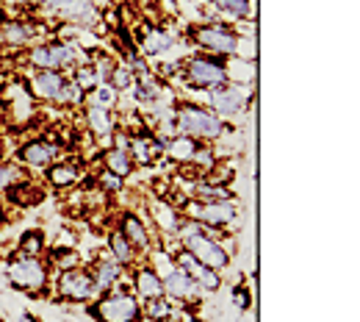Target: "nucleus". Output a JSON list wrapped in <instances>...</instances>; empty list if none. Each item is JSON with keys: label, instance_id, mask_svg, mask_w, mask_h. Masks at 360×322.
Wrapping results in <instances>:
<instances>
[{"label": "nucleus", "instance_id": "nucleus-1", "mask_svg": "<svg viewBox=\"0 0 360 322\" xmlns=\"http://www.w3.org/2000/svg\"><path fill=\"white\" fill-rule=\"evenodd\" d=\"M225 125V120H219L205 103L175 100V106H172V128L178 137H188L194 142H202V144H217Z\"/></svg>", "mask_w": 360, "mask_h": 322}, {"label": "nucleus", "instance_id": "nucleus-2", "mask_svg": "<svg viewBox=\"0 0 360 322\" xmlns=\"http://www.w3.org/2000/svg\"><path fill=\"white\" fill-rule=\"evenodd\" d=\"M86 311L97 322H141V300L134 295L131 280L125 275L94 303H86Z\"/></svg>", "mask_w": 360, "mask_h": 322}, {"label": "nucleus", "instance_id": "nucleus-3", "mask_svg": "<svg viewBox=\"0 0 360 322\" xmlns=\"http://www.w3.org/2000/svg\"><path fill=\"white\" fill-rule=\"evenodd\" d=\"M183 39L191 47H197V53H208V56H217V58H230L238 50L241 34L236 31V25L211 20V23H194V25H188L186 34H183Z\"/></svg>", "mask_w": 360, "mask_h": 322}, {"label": "nucleus", "instance_id": "nucleus-4", "mask_svg": "<svg viewBox=\"0 0 360 322\" xmlns=\"http://www.w3.org/2000/svg\"><path fill=\"white\" fill-rule=\"evenodd\" d=\"M178 81L186 87V92H211L227 84L225 58H217L208 53H188L180 61Z\"/></svg>", "mask_w": 360, "mask_h": 322}, {"label": "nucleus", "instance_id": "nucleus-5", "mask_svg": "<svg viewBox=\"0 0 360 322\" xmlns=\"http://www.w3.org/2000/svg\"><path fill=\"white\" fill-rule=\"evenodd\" d=\"M84 58V50L75 39H42L25 50V64L31 70H58L70 73Z\"/></svg>", "mask_w": 360, "mask_h": 322}, {"label": "nucleus", "instance_id": "nucleus-6", "mask_svg": "<svg viewBox=\"0 0 360 322\" xmlns=\"http://www.w3.org/2000/svg\"><path fill=\"white\" fill-rule=\"evenodd\" d=\"M180 247L188 250L200 264H205V267H211L217 273L227 270L230 261H233V242L225 236V230H208L202 225L200 233L183 239Z\"/></svg>", "mask_w": 360, "mask_h": 322}, {"label": "nucleus", "instance_id": "nucleus-7", "mask_svg": "<svg viewBox=\"0 0 360 322\" xmlns=\"http://www.w3.org/2000/svg\"><path fill=\"white\" fill-rule=\"evenodd\" d=\"M6 280L17 289V292H25L31 297H42L47 289H50V267H47L45 256L42 259H31V256H11L6 261Z\"/></svg>", "mask_w": 360, "mask_h": 322}, {"label": "nucleus", "instance_id": "nucleus-8", "mask_svg": "<svg viewBox=\"0 0 360 322\" xmlns=\"http://www.w3.org/2000/svg\"><path fill=\"white\" fill-rule=\"evenodd\" d=\"M180 214L186 220H197L200 225H205L208 230H230L238 223V200L230 197V200H214V203H200L194 197H186L183 206H178Z\"/></svg>", "mask_w": 360, "mask_h": 322}, {"label": "nucleus", "instance_id": "nucleus-9", "mask_svg": "<svg viewBox=\"0 0 360 322\" xmlns=\"http://www.w3.org/2000/svg\"><path fill=\"white\" fill-rule=\"evenodd\" d=\"M255 100V89L252 87H238V84H222L211 92H205V106L225 123H238V117H244L250 111Z\"/></svg>", "mask_w": 360, "mask_h": 322}, {"label": "nucleus", "instance_id": "nucleus-10", "mask_svg": "<svg viewBox=\"0 0 360 322\" xmlns=\"http://www.w3.org/2000/svg\"><path fill=\"white\" fill-rule=\"evenodd\" d=\"M50 289H53V295H58V300H64V303H81V306H86V303H94V300L100 297V292H97V286H94V280H91L89 267H84V264H78V267H72V270L53 273Z\"/></svg>", "mask_w": 360, "mask_h": 322}, {"label": "nucleus", "instance_id": "nucleus-11", "mask_svg": "<svg viewBox=\"0 0 360 322\" xmlns=\"http://www.w3.org/2000/svg\"><path fill=\"white\" fill-rule=\"evenodd\" d=\"M58 156H61V144L58 142H53L50 137H31L17 147L14 161L25 173H45Z\"/></svg>", "mask_w": 360, "mask_h": 322}, {"label": "nucleus", "instance_id": "nucleus-12", "mask_svg": "<svg viewBox=\"0 0 360 322\" xmlns=\"http://www.w3.org/2000/svg\"><path fill=\"white\" fill-rule=\"evenodd\" d=\"M161 280H164V297H169L178 306H197L205 297L200 283L188 275L186 270H180L178 264H172V270L167 275H161Z\"/></svg>", "mask_w": 360, "mask_h": 322}, {"label": "nucleus", "instance_id": "nucleus-13", "mask_svg": "<svg viewBox=\"0 0 360 322\" xmlns=\"http://www.w3.org/2000/svg\"><path fill=\"white\" fill-rule=\"evenodd\" d=\"M67 81V73H58V70H25V89L34 97V103H56V97L61 92Z\"/></svg>", "mask_w": 360, "mask_h": 322}, {"label": "nucleus", "instance_id": "nucleus-14", "mask_svg": "<svg viewBox=\"0 0 360 322\" xmlns=\"http://www.w3.org/2000/svg\"><path fill=\"white\" fill-rule=\"evenodd\" d=\"M183 39V34L175 28H158V25H144L141 28V39L136 50L144 56V58H164L172 47Z\"/></svg>", "mask_w": 360, "mask_h": 322}, {"label": "nucleus", "instance_id": "nucleus-15", "mask_svg": "<svg viewBox=\"0 0 360 322\" xmlns=\"http://www.w3.org/2000/svg\"><path fill=\"white\" fill-rule=\"evenodd\" d=\"M42 42V25L31 20H6L0 23V45L6 47H31Z\"/></svg>", "mask_w": 360, "mask_h": 322}, {"label": "nucleus", "instance_id": "nucleus-16", "mask_svg": "<svg viewBox=\"0 0 360 322\" xmlns=\"http://www.w3.org/2000/svg\"><path fill=\"white\" fill-rule=\"evenodd\" d=\"M56 20L58 23H67L72 28H94V25H100L103 11H100V6L94 0H67L58 8Z\"/></svg>", "mask_w": 360, "mask_h": 322}, {"label": "nucleus", "instance_id": "nucleus-17", "mask_svg": "<svg viewBox=\"0 0 360 322\" xmlns=\"http://www.w3.org/2000/svg\"><path fill=\"white\" fill-rule=\"evenodd\" d=\"M84 125H86V131L94 137V142L100 147H111V137L120 128V117H117V111L86 106L84 109Z\"/></svg>", "mask_w": 360, "mask_h": 322}, {"label": "nucleus", "instance_id": "nucleus-18", "mask_svg": "<svg viewBox=\"0 0 360 322\" xmlns=\"http://www.w3.org/2000/svg\"><path fill=\"white\" fill-rule=\"evenodd\" d=\"M172 261L178 264L180 270H186L188 275L194 278L205 295H208V292H217V289L222 286V275H219L217 270H211V267L200 264V261H197V259H194L188 250H183V247H178V250L172 253Z\"/></svg>", "mask_w": 360, "mask_h": 322}, {"label": "nucleus", "instance_id": "nucleus-19", "mask_svg": "<svg viewBox=\"0 0 360 322\" xmlns=\"http://www.w3.org/2000/svg\"><path fill=\"white\" fill-rule=\"evenodd\" d=\"M114 228L122 230V236L134 244L136 250H139V256H147V250H150V247H155L150 223H147V220H141V217L134 214V211L120 214V220H117V225H114Z\"/></svg>", "mask_w": 360, "mask_h": 322}, {"label": "nucleus", "instance_id": "nucleus-20", "mask_svg": "<svg viewBox=\"0 0 360 322\" xmlns=\"http://www.w3.org/2000/svg\"><path fill=\"white\" fill-rule=\"evenodd\" d=\"M131 270H134V273H131L128 280H131V289H134V295L141 303L155 300V297H164V280H161V275H158L147 261H139Z\"/></svg>", "mask_w": 360, "mask_h": 322}, {"label": "nucleus", "instance_id": "nucleus-21", "mask_svg": "<svg viewBox=\"0 0 360 322\" xmlns=\"http://www.w3.org/2000/svg\"><path fill=\"white\" fill-rule=\"evenodd\" d=\"M91 273V280H94V286H97V292L103 295V292H108V289H114L122 278L128 275L125 273V267L122 264H117L114 259H111V253L108 250H100L97 253V259H94V264L89 267Z\"/></svg>", "mask_w": 360, "mask_h": 322}, {"label": "nucleus", "instance_id": "nucleus-22", "mask_svg": "<svg viewBox=\"0 0 360 322\" xmlns=\"http://www.w3.org/2000/svg\"><path fill=\"white\" fill-rule=\"evenodd\" d=\"M81 181V167L70 159H56L45 170V184L56 192H70Z\"/></svg>", "mask_w": 360, "mask_h": 322}, {"label": "nucleus", "instance_id": "nucleus-23", "mask_svg": "<svg viewBox=\"0 0 360 322\" xmlns=\"http://www.w3.org/2000/svg\"><path fill=\"white\" fill-rule=\"evenodd\" d=\"M161 147L155 144L153 131L144 125L141 134H131V159H134L136 167H153L158 159H161Z\"/></svg>", "mask_w": 360, "mask_h": 322}, {"label": "nucleus", "instance_id": "nucleus-24", "mask_svg": "<svg viewBox=\"0 0 360 322\" xmlns=\"http://www.w3.org/2000/svg\"><path fill=\"white\" fill-rule=\"evenodd\" d=\"M183 223V214H180L178 206L167 203V200H158L150 206V225L158 228L161 236H175Z\"/></svg>", "mask_w": 360, "mask_h": 322}, {"label": "nucleus", "instance_id": "nucleus-25", "mask_svg": "<svg viewBox=\"0 0 360 322\" xmlns=\"http://www.w3.org/2000/svg\"><path fill=\"white\" fill-rule=\"evenodd\" d=\"M105 250L111 253V259L117 261V264H122L125 270H131V267H136L139 264V250H136L134 244L122 236V230L120 228H108V233H105Z\"/></svg>", "mask_w": 360, "mask_h": 322}, {"label": "nucleus", "instance_id": "nucleus-26", "mask_svg": "<svg viewBox=\"0 0 360 322\" xmlns=\"http://www.w3.org/2000/svg\"><path fill=\"white\" fill-rule=\"evenodd\" d=\"M100 164H103V170H108V173H114L120 178H131L136 173L131 153L128 150H117V147H103L100 150Z\"/></svg>", "mask_w": 360, "mask_h": 322}, {"label": "nucleus", "instance_id": "nucleus-27", "mask_svg": "<svg viewBox=\"0 0 360 322\" xmlns=\"http://www.w3.org/2000/svg\"><path fill=\"white\" fill-rule=\"evenodd\" d=\"M225 73L230 84H238V87H255V61L252 58H238V56H230L225 58Z\"/></svg>", "mask_w": 360, "mask_h": 322}, {"label": "nucleus", "instance_id": "nucleus-28", "mask_svg": "<svg viewBox=\"0 0 360 322\" xmlns=\"http://www.w3.org/2000/svg\"><path fill=\"white\" fill-rule=\"evenodd\" d=\"M47 253V239L42 228H28L20 233L17 239V256H31V259H42Z\"/></svg>", "mask_w": 360, "mask_h": 322}, {"label": "nucleus", "instance_id": "nucleus-29", "mask_svg": "<svg viewBox=\"0 0 360 322\" xmlns=\"http://www.w3.org/2000/svg\"><path fill=\"white\" fill-rule=\"evenodd\" d=\"M197 144L200 142H194V139L188 137H175L167 142V147H164V159H172L175 164L180 167H188V161H191V156H194V150H197Z\"/></svg>", "mask_w": 360, "mask_h": 322}, {"label": "nucleus", "instance_id": "nucleus-30", "mask_svg": "<svg viewBox=\"0 0 360 322\" xmlns=\"http://www.w3.org/2000/svg\"><path fill=\"white\" fill-rule=\"evenodd\" d=\"M122 103V94L117 92L108 81L97 84L89 94H86V106H94V109H108V111H117V106Z\"/></svg>", "mask_w": 360, "mask_h": 322}, {"label": "nucleus", "instance_id": "nucleus-31", "mask_svg": "<svg viewBox=\"0 0 360 322\" xmlns=\"http://www.w3.org/2000/svg\"><path fill=\"white\" fill-rule=\"evenodd\" d=\"M178 303H172L169 297H155V300H147L141 303V322H161V320H172Z\"/></svg>", "mask_w": 360, "mask_h": 322}, {"label": "nucleus", "instance_id": "nucleus-32", "mask_svg": "<svg viewBox=\"0 0 360 322\" xmlns=\"http://www.w3.org/2000/svg\"><path fill=\"white\" fill-rule=\"evenodd\" d=\"M67 78H70V81H72V84H75L81 92H86V94H89L97 84H103V78L97 75V70L91 67L89 61H78V64H75V67L67 73Z\"/></svg>", "mask_w": 360, "mask_h": 322}, {"label": "nucleus", "instance_id": "nucleus-33", "mask_svg": "<svg viewBox=\"0 0 360 322\" xmlns=\"http://www.w3.org/2000/svg\"><path fill=\"white\" fill-rule=\"evenodd\" d=\"M84 103H86V92H81V89H78V87H75V84L67 78L53 106H58V109H67V111H75V109H81Z\"/></svg>", "mask_w": 360, "mask_h": 322}, {"label": "nucleus", "instance_id": "nucleus-34", "mask_svg": "<svg viewBox=\"0 0 360 322\" xmlns=\"http://www.w3.org/2000/svg\"><path fill=\"white\" fill-rule=\"evenodd\" d=\"M25 178H28V173L17 161H6V159L0 161V194H6L11 186L25 181Z\"/></svg>", "mask_w": 360, "mask_h": 322}, {"label": "nucleus", "instance_id": "nucleus-35", "mask_svg": "<svg viewBox=\"0 0 360 322\" xmlns=\"http://www.w3.org/2000/svg\"><path fill=\"white\" fill-rule=\"evenodd\" d=\"M108 84H111L117 92H125L128 87H134L136 84V73L128 67V61H125V58L114 64V70H111V75H108Z\"/></svg>", "mask_w": 360, "mask_h": 322}, {"label": "nucleus", "instance_id": "nucleus-36", "mask_svg": "<svg viewBox=\"0 0 360 322\" xmlns=\"http://www.w3.org/2000/svg\"><path fill=\"white\" fill-rule=\"evenodd\" d=\"M94 181H97V189H103L105 194H117V192L125 189V178H120V175H114L108 170H100Z\"/></svg>", "mask_w": 360, "mask_h": 322}, {"label": "nucleus", "instance_id": "nucleus-37", "mask_svg": "<svg viewBox=\"0 0 360 322\" xmlns=\"http://www.w3.org/2000/svg\"><path fill=\"white\" fill-rule=\"evenodd\" d=\"M91 67L97 70V75L103 78V81H108V75H111V70H114V64H117V58H111L108 53H94L89 61Z\"/></svg>", "mask_w": 360, "mask_h": 322}, {"label": "nucleus", "instance_id": "nucleus-38", "mask_svg": "<svg viewBox=\"0 0 360 322\" xmlns=\"http://www.w3.org/2000/svg\"><path fill=\"white\" fill-rule=\"evenodd\" d=\"M233 306H236V309H241V311H247V309L252 306L250 289H244V286H233Z\"/></svg>", "mask_w": 360, "mask_h": 322}, {"label": "nucleus", "instance_id": "nucleus-39", "mask_svg": "<svg viewBox=\"0 0 360 322\" xmlns=\"http://www.w3.org/2000/svg\"><path fill=\"white\" fill-rule=\"evenodd\" d=\"M64 3H67V0H42L37 8H39L42 14H50V17H56V14H58V8H61Z\"/></svg>", "mask_w": 360, "mask_h": 322}, {"label": "nucleus", "instance_id": "nucleus-40", "mask_svg": "<svg viewBox=\"0 0 360 322\" xmlns=\"http://www.w3.org/2000/svg\"><path fill=\"white\" fill-rule=\"evenodd\" d=\"M42 0H8V6H20V8H37Z\"/></svg>", "mask_w": 360, "mask_h": 322}, {"label": "nucleus", "instance_id": "nucleus-41", "mask_svg": "<svg viewBox=\"0 0 360 322\" xmlns=\"http://www.w3.org/2000/svg\"><path fill=\"white\" fill-rule=\"evenodd\" d=\"M8 123V106L0 100V131H3V125Z\"/></svg>", "mask_w": 360, "mask_h": 322}, {"label": "nucleus", "instance_id": "nucleus-42", "mask_svg": "<svg viewBox=\"0 0 360 322\" xmlns=\"http://www.w3.org/2000/svg\"><path fill=\"white\" fill-rule=\"evenodd\" d=\"M6 159V150H3V139H0V161Z\"/></svg>", "mask_w": 360, "mask_h": 322}, {"label": "nucleus", "instance_id": "nucleus-43", "mask_svg": "<svg viewBox=\"0 0 360 322\" xmlns=\"http://www.w3.org/2000/svg\"><path fill=\"white\" fill-rule=\"evenodd\" d=\"M20 322H34V320H31V314H22V320Z\"/></svg>", "mask_w": 360, "mask_h": 322}, {"label": "nucleus", "instance_id": "nucleus-44", "mask_svg": "<svg viewBox=\"0 0 360 322\" xmlns=\"http://www.w3.org/2000/svg\"><path fill=\"white\" fill-rule=\"evenodd\" d=\"M161 322H175V320H161Z\"/></svg>", "mask_w": 360, "mask_h": 322}, {"label": "nucleus", "instance_id": "nucleus-45", "mask_svg": "<svg viewBox=\"0 0 360 322\" xmlns=\"http://www.w3.org/2000/svg\"><path fill=\"white\" fill-rule=\"evenodd\" d=\"M0 139H3V131H0Z\"/></svg>", "mask_w": 360, "mask_h": 322}]
</instances>
